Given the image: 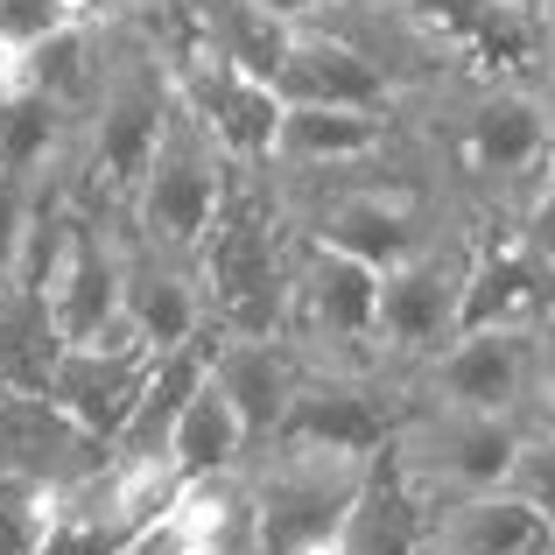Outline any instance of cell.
I'll list each match as a JSON object with an SVG mask.
<instances>
[{
	"mask_svg": "<svg viewBox=\"0 0 555 555\" xmlns=\"http://www.w3.org/2000/svg\"><path fill=\"white\" fill-rule=\"evenodd\" d=\"M528 429H555V317L542 338V379H534V401H528Z\"/></svg>",
	"mask_w": 555,
	"mask_h": 555,
	"instance_id": "cell-26",
	"label": "cell"
},
{
	"mask_svg": "<svg viewBox=\"0 0 555 555\" xmlns=\"http://www.w3.org/2000/svg\"><path fill=\"white\" fill-rule=\"evenodd\" d=\"M106 457H113V443H99L92 429H78L42 387H0V472L78 486V478H92Z\"/></svg>",
	"mask_w": 555,
	"mask_h": 555,
	"instance_id": "cell-12",
	"label": "cell"
},
{
	"mask_svg": "<svg viewBox=\"0 0 555 555\" xmlns=\"http://www.w3.org/2000/svg\"><path fill=\"white\" fill-rule=\"evenodd\" d=\"M232 149L204 127V113L177 92L163 134H155V155L134 183V204H127V232L149 246H177V254H197L204 232H211L218 204H225L232 183Z\"/></svg>",
	"mask_w": 555,
	"mask_h": 555,
	"instance_id": "cell-3",
	"label": "cell"
},
{
	"mask_svg": "<svg viewBox=\"0 0 555 555\" xmlns=\"http://www.w3.org/2000/svg\"><path fill=\"white\" fill-rule=\"evenodd\" d=\"M429 528H436V500L393 464V450L379 443L366 486H359L352 514H345V528H338V548L345 555H422L429 548Z\"/></svg>",
	"mask_w": 555,
	"mask_h": 555,
	"instance_id": "cell-14",
	"label": "cell"
},
{
	"mask_svg": "<svg viewBox=\"0 0 555 555\" xmlns=\"http://www.w3.org/2000/svg\"><path fill=\"white\" fill-rule=\"evenodd\" d=\"M64 324L50 317L42 288L28 282H0V387H42L50 393V373L64 359Z\"/></svg>",
	"mask_w": 555,
	"mask_h": 555,
	"instance_id": "cell-19",
	"label": "cell"
},
{
	"mask_svg": "<svg viewBox=\"0 0 555 555\" xmlns=\"http://www.w3.org/2000/svg\"><path fill=\"white\" fill-rule=\"evenodd\" d=\"M254 8H268L274 22H288V28H296V22H317V14H331L338 0H254Z\"/></svg>",
	"mask_w": 555,
	"mask_h": 555,
	"instance_id": "cell-27",
	"label": "cell"
},
{
	"mask_svg": "<svg viewBox=\"0 0 555 555\" xmlns=\"http://www.w3.org/2000/svg\"><path fill=\"white\" fill-rule=\"evenodd\" d=\"M408 113H359V106H288L274 134V169H345L401 141Z\"/></svg>",
	"mask_w": 555,
	"mask_h": 555,
	"instance_id": "cell-16",
	"label": "cell"
},
{
	"mask_svg": "<svg viewBox=\"0 0 555 555\" xmlns=\"http://www.w3.org/2000/svg\"><path fill=\"white\" fill-rule=\"evenodd\" d=\"M542 14H548V28H555V0H542Z\"/></svg>",
	"mask_w": 555,
	"mask_h": 555,
	"instance_id": "cell-30",
	"label": "cell"
},
{
	"mask_svg": "<svg viewBox=\"0 0 555 555\" xmlns=\"http://www.w3.org/2000/svg\"><path fill=\"white\" fill-rule=\"evenodd\" d=\"M520 429L528 422L514 415H472V408H443V401H408L401 422H393L387 450L436 506L464 500V492H492L506 486V464L520 450Z\"/></svg>",
	"mask_w": 555,
	"mask_h": 555,
	"instance_id": "cell-6",
	"label": "cell"
},
{
	"mask_svg": "<svg viewBox=\"0 0 555 555\" xmlns=\"http://www.w3.org/2000/svg\"><path fill=\"white\" fill-rule=\"evenodd\" d=\"M22 106H28V50L0 36V141H8V127H14Z\"/></svg>",
	"mask_w": 555,
	"mask_h": 555,
	"instance_id": "cell-25",
	"label": "cell"
},
{
	"mask_svg": "<svg viewBox=\"0 0 555 555\" xmlns=\"http://www.w3.org/2000/svg\"><path fill=\"white\" fill-rule=\"evenodd\" d=\"M42 169H50V155H42V163H14V155H0V282L22 274L28 225H36V197H42Z\"/></svg>",
	"mask_w": 555,
	"mask_h": 555,
	"instance_id": "cell-21",
	"label": "cell"
},
{
	"mask_svg": "<svg viewBox=\"0 0 555 555\" xmlns=\"http://www.w3.org/2000/svg\"><path fill=\"white\" fill-rule=\"evenodd\" d=\"M296 246H302V225L288 211L274 169L240 163L211 232L197 246V274H204V296H211V331H288Z\"/></svg>",
	"mask_w": 555,
	"mask_h": 555,
	"instance_id": "cell-1",
	"label": "cell"
},
{
	"mask_svg": "<svg viewBox=\"0 0 555 555\" xmlns=\"http://www.w3.org/2000/svg\"><path fill=\"white\" fill-rule=\"evenodd\" d=\"M155 359L163 352L120 317V324H106L99 338L64 345V359H56V373H50V401L64 408L78 429H92L99 443H113V436L127 429V415L141 408V387H149Z\"/></svg>",
	"mask_w": 555,
	"mask_h": 555,
	"instance_id": "cell-8",
	"label": "cell"
},
{
	"mask_svg": "<svg viewBox=\"0 0 555 555\" xmlns=\"http://www.w3.org/2000/svg\"><path fill=\"white\" fill-rule=\"evenodd\" d=\"M542 338H548V324H478V331H457V338L415 373V393L422 401H443V408H472V415L528 422L534 379H542Z\"/></svg>",
	"mask_w": 555,
	"mask_h": 555,
	"instance_id": "cell-7",
	"label": "cell"
},
{
	"mask_svg": "<svg viewBox=\"0 0 555 555\" xmlns=\"http://www.w3.org/2000/svg\"><path fill=\"white\" fill-rule=\"evenodd\" d=\"M134 0H92V14H127Z\"/></svg>",
	"mask_w": 555,
	"mask_h": 555,
	"instance_id": "cell-29",
	"label": "cell"
},
{
	"mask_svg": "<svg viewBox=\"0 0 555 555\" xmlns=\"http://www.w3.org/2000/svg\"><path fill=\"white\" fill-rule=\"evenodd\" d=\"M548 555H555V548H548Z\"/></svg>",
	"mask_w": 555,
	"mask_h": 555,
	"instance_id": "cell-33",
	"label": "cell"
},
{
	"mask_svg": "<svg viewBox=\"0 0 555 555\" xmlns=\"http://www.w3.org/2000/svg\"><path fill=\"white\" fill-rule=\"evenodd\" d=\"M429 548L436 555H548L555 548V520L534 514L520 492L492 486V492H464V500L436 506Z\"/></svg>",
	"mask_w": 555,
	"mask_h": 555,
	"instance_id": "cell-15",
	"label": "cell"
},
{
	"mask_svg": "<svg viewBox=\"0 0 555 555\" xmlns=\"http://www.w3.org/2000/svg\"><path fill=\"white\" fill-rule=\"evenodd\" d=\"M506 492H520L534 514L555 520V429H520V450L506 464Z\"/></svg>",
	"mask_w": 555,
	"mask_h": 555,
	"instance_id": "cell-22",
	"label": "cell"
},
{
	"mask_svg": "<svg viewBox=\"0 0 555 555\" xmlns=\"http://www.w3.org/2000/svg\"><path fill=\"white\" fill-rule=\"evenodd\" d=\"M514 225L528 232V240L542 246V254H555V155L542 163V177L528 183V197L514 204Z\"/></svg>",
	"mask_w": 555,
	"mask_h": 555,
	"instance_id": "cell-24",
	"label": "cell"
},
{
	"mask_svg": "<svg viewBox=\"0 0 555 555\" xmlns=\"http://www.w3.org/2000/svg\"><path fill=\"white\" fill-rule=\"evenodd\" d=\"M288 338L310 366H379V268L302 232L288 282Z\"/></svg>",
	"mask_w": 555,
	"mask_h": 555,
	"instance_id": "cell-5",
	"label": "cell"
},
{
	"mask_svg": "<svg viewBox=\"0 0 555 555\" xmlns=\"http://www.w3.org/2000/svg\"><path fill=\"white\" fill-rule=\"evenodd\" d=\"M534 92H542V106H548V127H555V56H548V70H542V85H534Z\"/></svg>",
	"mask_w": 555,
	"mask_h": 555,
	"instance_id": "cell-28",
	"label": "cell"
},
{
	"mask_svg": "<svg viewBox=\"0 0 555 555\" xmlns=\"http://www.w3.org/2000/svg\"><path fill=\"white\" fill-rule=\"evenodd\" d=\"M85 14H92V0H0V36L22 42V50H36L42 36L85 22Z\"/></svg>",
	"mask_w": 555,
	"mask_h": 555,
	"instance_id": "cell-23",
	"label": "cell"
},
{
	"mask_svg": "<svg viewBox=\"0 0 555 555\" xmlns=\"http://www.w3.org/2000/svg\"><path fill=\"white\" fill-rule=\"evenodd\" d=\"M99 64H106V14H85V22L56 28V36H42L28 50V92L78 127L99 92Z\"/></svg>",
	"mask_w": 555,
	"mask_h": 555,
	"instance_id": "cell-17",
	"label": "cell"
},
{
	"mask_svg": "<svg viewBox=\"0 0 555 555\" xmlns=\"http://www.w3.org/2000/svg\"><path fill=\"white\" fill-rule=\"evenodd\" d=\"M548 274H555V254H548Z\"/></svg>",
	"mask_w": 555,
	"mask_h": 555,
	"instance_id": "cell-31",
	"label": "cell"
},
{
	"mask_svg": "<svg viewBox=\"0 0 555 555\" xmlns=\"http://www.w3.org/2000/svg\"><path fill=\"white\" fill-rule=\"evenodd\" d=\"M555 317V274L548 254L514 225V218H478L472 268H464V324H548Z\"/></svg>",
	"mask_w": 555,
	"mask_h": 555,
	"instance_id": "cell-10",
	"label": "cell"
},
{
	"mask_svg": "<svg viewBox=\"0 0 555 555\" xmlns=\"http://www.w3.org/2000/svg\"><path fill=\"white\" fill-rule=\"evenodd\" d=\"M254 457V436H246L240 408H232V393L218 387L211 373H204V387L183 401L177 429H169V464L190 478H218V472H240V464Z\"/></svg>",
	"mask_w": 555,
	"mask_h": 555,
	"instance_id": "cell-18",
	"label": "cell"
},
{
	"mask_svg": "<svg viewBox=\"0 0 555 555\" xmlns=\"http://www.w3.org/2000/svg\"><path fill=\"white\" fill-rule=\"evenodd\" d=\"M302 373H310V359L296 352L288 331H211V379L232 393L254 450L282 436V415L296 401Z\"/></svg>",
	"mask_w": 555,
	"mask_h": 555,
	"instance_id": "cell-11",
	"label": "cell"
},
{
	"mask_svg": "<svg viewBox=\"0 0 555 555\" xmlns=\"http://www.w3.org/2000/svg\"><path fill=\"white\" fill-rule=\"evenodd\" d=\"M366 472H373V450L296 443V436L260 443L254 457H246L254 548L260 555H296V548H317V542H338Z\"/></svg>",
	"mask_w": 555,
	"mask_h": 555,
	"instance_id": "cell-2",
	"label": "cell"
},
{
	"mask_svg": "<svg viewBox=\"0 0 555 555\" xmlns=\"http://www.w3.org/2000/svg\"><path fill=\"white\" fill-rule=\"evenodd\" d=\"M486 211H457L422 254L393 260L379 274V366L415 379L457 338L464 324V268H472V232Z\"/></svg>",
	"mask_w": 555,
	"mask_h": 555,
	"instance_id": "cell-4",
	"label": "cell"
},
{
	"mask_svg": "<svg viewBox=\"0 0 555 555\" xmlns=\"http://www.w3.org/2000/svg\"><path fill=\"white\" fill-rule=\"evenodd\" d=\"M422 555H436V548H422Z\"/></svg>",
	"mask_w": 555,
	"mask_h": 555,
	"instance_id": "cell-32",
	"label": "cell"
},
{
	"mask_svg": "<svg viewBox=\"0 0 555 555\" xmlns=\"http://www.w3.org/2000/svg\"><path fill=\"white\" fill-rule=\"evenodd\" d=\"M56 514H64V486L0 472V555H42L56 534Z\"/></svg>",
	"mask_w": 555,
	"mask_h": 555,
	"instance_id": "cell-20",
	"label": "cell"
},
{
	"mask_svg": "<svg viewBox=\"0 0 555 555\" xmlns=\"http://www.w3.org/2000/svg\"><path fill=\"white\" fill-rule=\"evenodd\" d=\"M274 92L288 106H359V113H408V92L387 64H373L352 36L331 22H296L274 64Z\"/></svg>",
	"mask_w": 555,
	"mask_h": 555,
	"instance_id": "cell-9",
	"label": "cell"
},
{
	"mask_svg": "<svg viewBox=\"0 0 555 555\" xmlns=\"http://www.w3.org/2000/svg\"><path fill=\"white\" fill-rule=\"evenodd\" d=\"M127 324L169 352V345H190L211 331V296H204L197 254H177V246H149L127 232Z\"/></svg>",
	"mask_w": 555,
	"mask_h": 555,
	"instance_id": "cell-13",
	"label": "cell"
}]
</instances>
